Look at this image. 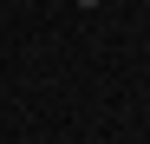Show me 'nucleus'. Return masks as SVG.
I'll list each match as a JSON object with an SVG mask.
<instances>
[{
	"mask_svg": "<svg viewBox=\"0 0 150 144\" xmlns=\"http://www.w3.org/2000/svg\"><path fill=\"white\" fill-rule=\"evenodd\" d=\"M72 7H98V0H72Z\"/></svg>",
	"mask_w": 150,
	"mask_h": 144,
	"instance_id": "nucleus-1",
	"label": "nucleus"
}]
</instances>
